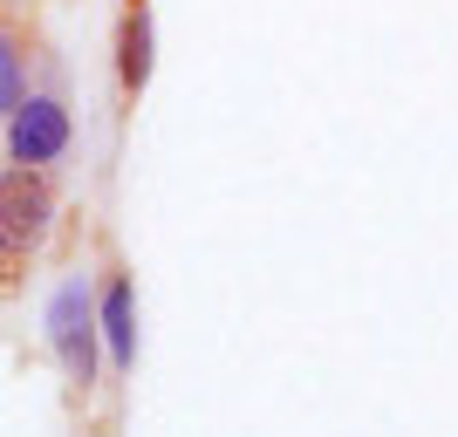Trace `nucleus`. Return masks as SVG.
<instances>
[{
  "mask_svg": "<svg viewBox=\"0 0 458 437\" xmlns=\"http://www.w3.org/2000/svg\"><path fill=\"white\" fill-rule=\"evenodd\" d=\"M123 7H144V0H123Z\"/></svg>",
  "mask_w": 458,
  "mask_h": 437,
  "instance_id": "0eeeda50",
  "label": "nucleus"
},
{
  "mask_svg": "<svg viewBox=\"0 0 458 437\" xmlns=\"http://www.w3.org/2000/svg\"><path fill=\"white\" fill-rule=\"evenodd\" d=\"M96 342H103L96 294H89L82 273H69V281L55 287V301H48V349H55V362H62V376H69L76 397L96 390Z\"/></svg>",
  "mask_w": 458,
  "mask_h": 437,
  "instance_id": "f03ea898",
  "label": "nucleus"
},
{
  "mask_svg": "<svg viewBox=\"0 0 458 437\" xmlns=\"http://www.w3.org/2000/svg\"><path fill=\"white\" fill-rule=\"evenodd\" d=\"M144 82H151V14L123 7V21H116V89L137 103Z\"/></svg>",
  "mask_w": 458,
  "mask_h": 437,
  "instance_id": "39448f33",
  "label": "nucleus"
},
{
  "mask_svg": "<svg viewBox=\"0 0 458 437\" xmlns=\"http://www.w3.org/2000/svg\"><path fill=\"white\" fill-rule=\"evenodd\" d=\"M69 137H76L69 103H62L55 89H28V103L7 116V164H35V172H48V164L69 151Z\"/></svg>",
  "mask_w": 458,
  "mask_h": 437,
  "instance_id": "7ed1b4c3",
  "label": "nucleus"
},
{
  "mask_svg": "<svg viewBox=\"0 0 458 437\" xmlns=\"http://www.w3.org/2000/svg\"><path fill=\"white\" fill-rule=\"evenodd\" d=\"M96 322H103V349H110V369L131 376L137 369V294L123 266H103V294H96Z\"/></svg>",
  "mask_w": 458,
  "mask_h": 437,
  "instance_id": "20e7f679",
  "label": "nucleus"
},
{
  "mask_svg": "<svg viewBox=\"0 0 458 437\" xmlns=\"http://www.w3.org/2000/svg\"><path fill=\"white\" fill-rule=\"evenodd\" d=\"M48 226H55V172L7 164L0 172V294L21 287V273L41 253Z\"/></svg>",
  "mask_w": 458,
  "mask_h": 437,
  "instance_id": "f257e3e1",
  "label": "nucleus"
},
{
  "mask_svg": "<svg viewBox=\"0 0 458 437\" xmlns=\"http://www.w3.org/2000/svg\"><path fill=\"white\" fill-rule=\"evenodd\" d=\"M28 103V41L14 21H0V116H14Z\"/></svg>",
  "mask_w": 458,
  "mask_h": 437,
  "instance_id": "423d86ee",
  "label": "nucleus"
}]
</instances>
